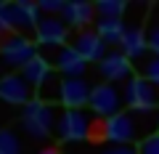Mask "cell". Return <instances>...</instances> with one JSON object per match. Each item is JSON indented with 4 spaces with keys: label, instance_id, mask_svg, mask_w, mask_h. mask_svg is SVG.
Instances as JSON below:
<instances>
[{
    "label": "cell",
    "instance_id": "cell-1",
    "mask_svg": "<svg viewBox=\"0 0 159 154\" xmlns=\"http://www.w3.org/2000/svg\"><path fill=\"white\" fill-rule=\"evenodd\" d=\"M159 133V112H141V109H125L111 120H103V138L106 143L119 146H138L148 136Z\"/></svg>",
    "mask_w": 159,
    "mask_h": 154
},
{
    "label": "cell",
    "instance_id": "cell-2",
    "mask_svg": "<svg viewBox=\"0 0 159 154\" xmlns=\"http://www.w3.org/2000/svg\"><path fill=\"white\" fill-rule=\"evenodd\" d=\"M56 133L66 143L106 141L103 138V120H98L90 109H64L58 117Z\"/></svg>",
    "mask_w": 159,
    "mask_h": 154
},
{
    "label": "cell",
    "instance_id": "cell-3",
    "mask_svg": "<svg viewBox=\"0 0 159 154\" xmlns=\"http://www.w3.org/2000/svg\"><path fill=\"white\" fill-rule=\"evenodd\" d=\"M21 125L32 138H40V141H43V138H48L53 133V125H58L56 109H53L51 104L34 98V101H29L27 106L21 109Z\"/></svg>",
    "mask_w": 159,
    "mask_h": 154
},
{
    "label": "cell",
    "instance_id": "cell-4",
    "mask_svg": "<svg viewBox=\"0 0 159 154\" xmlns=\"http://www.w3.org/2000/svg\"><path fill=\"white\" fill-rule=\"evenodd\" d=\"M37 56V43H32L27 35H8L0 40V61L11 72H21L32 58Z\"/></svg>",
    "mask_w": 159,
    "mask_h": 154
},
{
    "label": "cell",
    "instance_id": "cell-5",
    "mask_svg": "<svg viewBox=\"0 0 159 154\" xmlns=\"http://www.w3.org/2000/svg\"><path fill=\"white\" fill-rule=\"evenodd\" d=\"M125 106L127 109H141V112H159V85L151 80L135 74L125 85Z\"/></svg>",
    "mask_w": 159,
    "mask_h": 154
},
{
    "label": "cell",
    "instance_id": "cell-6",
    "mask_svg": "<svg viewBox=\"0 0 159 154\" xmlns=\"http://www.w3.org/2000/svg\"><path fill=\"white\" fill-rule=\"evenodd\" d=\"M125 93L119 91L111 82H101V85H93V96H90V112L96 114L98 120H111L119 112H125Z\"/></svg>",
    "mask_w": 159,
    "mask_h": 154
},
{
    "label": "cell",
    "instance_id": "cell-7",
    "mask_svg": "<svg viewBox=\"0 0 159 154\" xmlns=\"http://www.w3.org/2000/svg\"><path fill=\"white\" fill-rule=\"evenodd\" d=\"M37 98V91L24 80L21 72H6L0 80V101L11 104V106H27L29 101Z\"/></svg>",
    "mask_w": 159,
    "mask_h": 154
},
{
    "label": "cell",
    "instance_id": "cell-8",
    "mask_svg": "<svg viewBox=\"0 0 159 154\" xmlns=\"http://www.w3.org/2000/svg\"><path fill=\"white\" fill-rule=\"evenodd\" d=\"M34 40H37L40 48L45 51H56V48H64L69 40V27L61 16H43L34 29Z\"/></svg>",
    "mask_w": 159,
    "mask_h": 154
},
{
    "label": "cell",
    "instance_id": "cell-9",
    "mask_svg": "<svg viewBox=\"0 0 159 154\" xmlns=\"http://www.w3.org/2000/svg\"><path fill=\"white\" fill-rule=\"evenodd\" d=\"M72 48L80 53V56L85 58L88 64H101L103 58H106V43L98 37V32L96 29H80V32H74V37H72Z\"/></svg>",
    "mask_w": 159,
    "mask_h": 154
},
{
    "label": "cell",
    "instance_id": "cell-10",
    "mask_svg": "<svg viewBox=\"0 0 159 154\" xmlns=\"http://www.w3.org/2000/svg\"><path fill=\"white\" fill-rule=\"evenodd\" d=\"M133 67H135V64H133L122 51H109L106 58L98 64V72H101V77L106 82L114 85V82H122V80L130 82L133 77H135V74H133Z\"/></svg>",
    "mask_w": 159,
    "mask_h": 154
},
{
    "label": "cell",
    "instance_id": "cell-11",
    "mask_svg": "<svg viewBox=\"0 0 159 154\" xmlns=\"http://www.w3.org/2000/svg\"><path fill=\"white\" fill-rule=\"evenodd\" d=\"M43 56L51 61V67H56L64 77H82L88 69V61L74 51L72 45H64V48H56L53 53H43Z\"/></svg>",
    "mask_w": 159,
    "mask_h": 154
},
{
    "label": "cell",
    "instance_id": "cell-12",
    "mask_svg": "<svg viewBox=\"0 0 159 154\" xmlns=\"http://www.w3.org/2000/svg\"><path fill=\"white\" fill-rule=\"evenodd\" d=\"M90 96L93 88L85 77H64V88H61V104L66 109H85L90 106Z\"/></svg>",
    "mask_w": 159,
    "mask_h": 154
},
{
    "label": "cell",
    "instance_id": "cell-13",
    "mask_svg": "<svg viewBox=\"0 0 159 154\" xmlns=\"http://www.w3.org/2000/svg\"><path fill=\"white\" fill-rule=\"evenodd\" d=\"M146 24H125V37H122V53H125L130 61H143L148 56V43H146Z\"/></svg>",
    "mask_w": 159,
    "mask_h": 154
},
{
    "label": "cell",
    "instance_id": "cell-14",
    "mask_svg": "<svg viewBox=\"0 0 159 154\" xmlns=\"http://www.w3.org/2000/svg\"><path fill=\"white\" fill-rule=\"evenodd\" d=\"M93 16H96V6L93 3H85V0H72V3H66V8H64L61 19L66 21V27L72 29H88V24L93 21Z\"/></svg>",
    "mask_w": 159,
    "mask_h": 154
},
{
    "label": "cell",
    "instance_id": "cell-15",
    "mask_svg": "<svg viewBox=\"0 0 159 154\" xmlns=\"http://www.w3.org/2000/svg\"><path fill=\"white\" fill-rule=\"evenodd\" d=\"M51 72H53V67H51V61H48V58L43 56V53H37V56H34L32 61H29L27 67L21 69L24 80H27L29 85L34 88V91H37V88L43 85V82H45V77H48Z\"/></svg>",
    "mask_w": 159,
    "mask_h": 154
},
{
    "label": "cell",
    "instance_id": "cell-16",
    "mask_svg": "<svg viewBox=\"0 0 159 154\" xmlns=\"http://www.w3.org/2000/svg\"><path fill=\"white\" fill-rule=\"evenodd\" d=\"M96 32L106 45H117L125 37V19H98Z\"/></svg>",
    "mask_w": 159,
    "mask_h": 154
},
{
    "label": "cell",
    "instance_id": "cell-17",
    "mask_svg": "<svg viewBox=\"0 0 159 154\" xmlns=\"http://www.w3.org/2000/svg\"><path fill=\"white\" fill-rule=\"evenodd\" d=\"M61 88H64V77L58 72H51L45 77V82L37 88V98L51 104V106H56V104H61Z\"/></svg>",
    "mask_w": 159,
    "mask_h": 154
},
{
    "label": "cell",
    "instance_id": "cell-18",
    "mask_svg": "<svg viewBox=\"0 0 159 154\" xmlns=\"http://www.w3.org/2000/svg\"><path fill=\"white\" fill-rule=\"evenodd\" d=\"M146 43H148V51L159 56V3H154L148 8V16H146Z\"/></svg>",
    "mask_w": 159,
    "mask_h": 154
},
{
    "label": "cell",
    "instance_id": "cell-19",
    "mask_svg": "<svg viewBox=\"0 0 159 154\" xmlns=\"http://www.w3.org/2000/svg\"><path fill=\"white\" fill-rule=\"evenodd\" d=\"M96 13H98V19H125L127 3L125 0H98Z\"/></svg>",
    "mask_w": 159,
    "mask_h": 154
},
{
    "label": "cell",
    "instance_id": "cell-20",
    "mask_svg": "<svg viewBox=\"0 0 159 154\" xmlns=\"http://www.w3.org/2000/svg\"><path fill=\"white\" fill-rule=\"evenodd\" d=\"M135 67L141 69V77H146L154 85H159V56L157 53H148V56L143 58V61H138Z\"/></svg>",
    "mask_w": 159,
    "mask_h": 154
},
{
    "label": "cell",
    "instance_id": "cell-21",
    "mask_svg": "<svg viewBox=\"0 0 159 154\" xmlns=\"http://www.w3.org/2000/svg\"><path fill=\"white\" fill-rule=\"evenodd\" d=\"M0 154H21V141L13 130L0 128Z\"/></svg>",
    "mask_w": 159,
    "mask_h": 154
},
{
    "label": "cell",
    "instance_id": "cell-22",
    "mask_svg": "<svg viewBox=\"0 0 159 154\" xmlns=\"http://www.w3.org/2000/svg\"><path fill=\"white\" fill-rule=\"evenodd\" d=\"M13 32V16H11V3H0V37H8Z\"/></svg>",
    "mask_w": 159,
    "mask_h": 154
},
{
    "label": "cell",
    "instance_id": "cell-23",
    "mask_svg": "<svg viewBox=\"0 0 159 154\" xmlns=\"http://www.w3.org/2000/svg\"><path fill=\"white\" fill-rule=\"evenodd\" d=\"M37 6H40V13H45V16H61L66 3L64 0H40Z\"/></svg>",
    "mask_w": 159,
    "mask_h": 154
},
{
    "label": "cell",
    "instance_id": "cell-24",
    "mask_svg": "<svg viewBox=\"0 0 159 154\" xmlns=\"http://www.w3.org/2000/svg\"><path fill=\"white\" fill-rule=\"evenodd\" d=\"M138 154H159V133H154L143 143H138Z\"/></svg>",
    "mask_w": 159,
    "mask_h": 154
},
{
    "label": "cell",
    "instance_id": "cell-25",
    "mask_svg": "<svg viewBox=\"0 0 159 154\" xmlns=\"http://www.w3.org/2000/svg\"><path fill=\"white\" fill-rule=\"evenodd\" d=\"M96 154H138V146H119V143H109V146H101V152Z\"/></svg>",
    "mask_w": 159,
    "mask_h": 154
},
{
    "label": "cell",
    "instance_id": "cell-26",
    "mask_svg": "<svg viewBox=\"0 0 159 154\" xmlns=\"http://www.w3.org/2000/svg\"><path fill=\"white\" fill-rule=\"evenodd\" d=\"M37 154H61V149L58 146H45V149H40Z\"/></svg>",
    "mask_w": 159,
    "mask_h": 154
},
{
    "label": "cell",
    "instance_id": "cell-27",
    "mask_svg": "<svg viewBox=\"0 0 159 154\" xmlns=\"http://www.w3.org/2000/svg\"><path fill=\"white\" fill-rule=\"evenodd\" d=\"M0 80H3V74H0Z\"/></svg>",
    "mask_w": 159,
    "mask_h": 154
}]
</instances>
